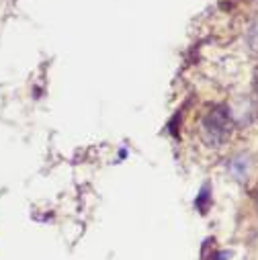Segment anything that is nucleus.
<instances>
[{"label":"nucleus","mask_w":258,"mask_h":260,"mask_svg":"<svg viewBox=\"0 0 258 260\" xmlns=\"http://www.w3.org/2000/svg\"><path fill=\"white\" fill-rule=\"evenodd\" d=\"M201 129H203V138L207 140V144L211 146H219L228 136H230V117L223 109H213L209 111L203 121H201Z\"/></svg>","instance_id":"1"},{"label":"nucleus","mask_w":258,"mask_h":260,"mask_svg":"<svg viewBox=\"0 0 258 260\" xmlns=\"http://www.w3.org/2000/svg\"><path fill=\"white\" fill-rule=\"evenodd\" d=\"M207 201H209V186H203V190L199 192V197H197V201H195V205L199 207L201 213L207 211Z\"/></svg>","instance_id":"2"}]
</instances>
